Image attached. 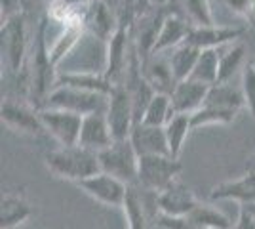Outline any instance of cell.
I'll list each match as a JSON object with an SVG mask.
<instances>
[{"instance_id":"6da1fadb","label":"cell","mask_w":255,"mask_h":229,"mask_svg":"<svg viewBox=\"0 0 255 229\" xmlns=\"http://www.w3.org/2000/svg\"><path fill=\"white\" fill-rule=\"evenodd\" d=\"M46 168L55 178L67 182H82L90 176L101 172L99 153L90 151L82 145H59L57 149L50 151L44 157Z\"/></svg>"},{"instance_id":"7a4b0ae2","label":"cell","mask_w":255,"mask_h":229,"mask_svg":"<svg viewBox=\"0 0 255 229\" xmlns=\"http://www.w3.org/2000/svg\"><path fill=\"white\" fill-rule=\"evenodd\" d=\"M57 67L52 61L50 55V44L46 42V19L40 21V27L36 31V40L32 48L31 57V76H32V96L40 101V107L57 84Z\"/></svg>"},{"instance_id":"3957f363","label":"cell","mask_w":255,"mask_h":229,"mask_svg":"<svg viewBox=\"0 0 255 229\" xmlns=\"http://www.w3.org/2000/svg\"><path fill=\"white\" fill-rule=\"evenodd\" d=\"M107 105H109V96L96 94V92H86V90H78L73 86L55 84V88L48 94L42 107L69 111V113H76L80 117H86V115H94V113H105Z\"/></svg>"},{"instance_id":"277c9868","label":"cell","mask_w":255,"mask_h":229,"mask_svg":"<svg viewBox=\"0 0 255 229\" xmlns=\"http://www.w3.org/2000/svg\"><path fill=\"white\" fill-rule=\"evenodd\" d=\"M101 172L115 176L126 186H135L139 174V155L133 143L128 140H115L107 149L99 153Z\"/></svg>"},{"instance_id":"5b68a950","label":"cell","mask_w":255,"mask_h":229,"mask_svg":"<svg viewBox=\"0 0 255 229\" xmlns=\"http://www.w3.org/2000/svg\"><path fill=\"white\" fill-rule=\"evenodd\" d=\"M183 170L179 159L171 155H147L139 157V174L137 186L158 195L175 180H179Z\"/></svg>"},{"instance_id":"8992f818","label":"cell","mask_w":255,"mask_h":229,"mask_svg":"<svg viewBox=\"0 0 255 229\" xmlns=\"http://www.w3.org/2000/svg\"><path fill=\"white\" fill-rule=\"evenodd\" d=\"M2 59L11 73H19L27 57V25L25 15L15 11L2 23Z\"/></svg>"},{"instance_id":"52a82bcc","label":"cell","mask_w":255,"mask_h":229,"mask_svg":"<svg viewBox=\"0 0 255 229\" xmlns=\"http://www.w3.org/2000/svg\"><path fill=\"white\" fill-rule=\"evenodd\" d=\"M107 120L113 132L115 140H128L133 124L137 122L135 119V105L131 92L128 90L126 84H117L115 90L109 96V105H107Z\"/></svg>"},{"instance_id":"ba28073f","label":"cell","mask_w":255,"mask_h":229,"mask_svg":"<svg viewBox=\"0 0 255 229\" xmlns=\"http://www.w3.org/2000/svg\"><path fill=\"white\" fill-rule=\"evenodd\" d=\"M133 42L131 29L128 27H118L117 33L107 40V69L105 75L113 80V84H122L131 59L135 55V46L131 48L129 44Z\"/></svg>"},{"instance_id":"9c48e42d","label":"cell","mask_w":255,"mask_h":229,"mask_svg":"<svg viewBox=\"0 0 255 229\" xmlns=\"http://www.w3.org/2000/svg\"><path fill=\"white\" fill-rule=\"evenodd\" d=\"M76 186L80 187L88 197L96 199L97 203L113 208L124 207L128 193L131 189L124 182H120L118 178L107 174V172H97V174L90 176V178H86L82 182H78Z\"/></svg>"},{"instance_id":"30bf717a","label":"cell","mask_w":255,"mask_h":229,"mask_svg":"<svg viewBox=\"0 0 255 229\" xmlns=\"http://www.w3.org/2000/svg\"><path fill=\"white\" fill-rule=\"evenodd\" d=\"M40 119H42L46 134H50L59 145H76L78 143L84 117H80L76 113H69V111L42 107Z\"/></svg>"},{"instance_id":"8fae6325","label":"cell","mask_w":255,"mask_h":229,"mask_svg":"<svg viewBox=\"0 0 255 229\" xmlns=\"http://www.w3.org/2000/svg\"><path fill=\"white\" fill-rule=\"evenodd\" d=\"M0 117L6 126H10L19 134H27V136L46 134L42 119H40V107H31L29 103H23V101L6 99L2 101Z\"/></svg>"},{"instance_id":"7c38bea8","label":"cell","mask_w":255,"mask_h":229,"mask_svg":"<svg viewBox=\"0 0 255 229\" xmlns=\"http://www.w3.org/2000/svg\"><path fill=\"white\" fill-rule=\"evenodd\" d=\"M196 205H198V199L179 180H175L171 186L156 195V207L160 214L164 216H175V218L189 216Z\"/></svg>"},{"instance_id":"4fadbf2b","label":"cell","mask_w":255,"mask_h":229,"mask_svg":"<svg viewBox=\"0 0 255 229\" xmlns=\"http://www.w3.org/2000/svg\"><path fill=\"white\" fill-rule=\"evenodd\" d=\"M244 34V29L240 27H227V25H206V27H192L187 42L200 50H219L227 44L238 42Z\"/></svg>"},{"instance_id":"5bb4252c","label":"cell","mask_w":255,"mask_h":229,"mask_svg":"<svg viewBox=\"0 0 255 229\" xmlns=\"http://www.w3.org/2000/svg\"><path fill=\"white\" fill-rule=\"evenodd\" d=\"M129 142L133 143L139 157L170 155L164 126H152V124H145V122H135L133 128H131V134H129Z\"/></svg>"},{"instance_id":"9a60e30c","label":"cell","mask_w":255,"mask_h":229,"mask_svg":"<svg viewBox=\"0 0 255 229\" xmlns=\"http://www.w3.org/2000/svg\"><path fill=\"white\" fill-rule=\"evenodd\" d=\"M208 92H210V86L198 80H192V78L179 80L170 94L173 111L183 115H194L206 103Z\"/></svg>"},{"instance_id":"2e32d148","label":"cell","mask_w":255,"mask_h":229,"mask_svg":"<svg viewBox=\"0 0 255 229\" xmlns=\"http://www.w3.org/2000/svg\"><path fill=\"white\" fill-rule=\"evenodd\" d=\"M113 142H115V138H113V132H111V126H109V120H107L105 113L86 115L84 119H82L78 145H82V147L90 149V151L101 153Z\"/></svg>"},{"instance_id":"e0dca14e","label":"cell","mask_w":255,"mask_h":229,"mask_svg":"<svg viewBox=\"0 0 255 229\" xmlns=\"http://www.w3.org/2000/svg\"><path fill=\"white\" fill-rule=\"evenodd\" d=\"M212 201H234L238 205H254L255 203V172L248 170L236 180L221 182L210 193Z\"/></svg>"},{"instance_id":"ac0fdd59","label":"cell","mask_w":255,"mask_h":229,"mask_svg":"<svg viewBox=\"0 0 255 229\" xmlns=\"http://www.w3.org/2000/svg\"><path fill=\"white\" fill-rule=\"evenodd\" d=\"M192 31V25L185 17H181L179 13L175 11H168L166 19L160 27L158 38L154 42V48H152V55L154 54H166L173 48H177L179 44L187 42L189 34Z\"/></svg>"},{"instance_id":"d6986e66","label":"cell","mask_w":255,"mask_h":229,"mask_svg":"<svg viewBox=\"0 0 255 229\" xmlns=\"http://www.w3.org/2000/svg\"><path fill=\"white\" fill-rule=\"evenodd\" d=\"M118 27L120 25H118L117 13L111 10L103 0H94L88 6L84 17V29L90 34H94V36L107 42L113 34L117 33Z\"/></svg>"},{"instance_id":"ffe728a7","label":"cell","mask_w":255,"mask_h":229,"mask_svg":"<svg viewBox=\"0 0 255 229\" xmlns=\"http://www.w3.org/2000/svg\"><path fill=\"white\" fill-rule=\"evenodd\" d=\"M141 71L156 92L171 94V90L177 84L175 76L171 73L168 57H162V54H154L147 57L145 61H141Z\"/></svg>"},{"instance_id":"44dd1931","label":"cell","mask_w":255,"mask_h":229,"mask_svg":"<svg viewBox=\"0 0 255 229\" xmlns=\"http://www.w3.org/2000/svg\"><path fill=\"white\" fill-rule=\"evenodd\" d=\"M32 214L29 201L17 193H6L0 208V229H17Z\"/></svg>"},{"instance_id":"7402d4cb","label":"cell","mask_w":255,"mask_h":229,"mask_svg":"<svg viewBox=\"0 0 255 229\" xmlns=\"http://www.w3.org/2000/svg\"><path fill=\"white\" fill-rule=\"evenodd\" d=\"M206 105H213V107H221V109L238 111L246 107L244 94L242 88L233 86L231 82H217L210 86L208 98H206Z\"/></svg>"},{"instance_id":"603a6c76","label":"cell","mask_w":255,"mask_h":229,"mask_svg":"<svg viewBox=\"0 0 255 229\" xmlns=\"http://www.w3.org/2000/svg\"><path fill=\"white\" fill-rule=\"evenodd\" d=\"M200 48L192 46L191 42H183L177 48L171 50V54L168 55V61H170L171 73L175 76V80H185L192 75V69L198 61V55H200Z\"/></svg>"},{"instance_id":"cb8c5ba5","label":"cell","mask_w":255,"mask_h":229,"mask_svg":"<svg viewBox=\"0 0 255 229\" xmlns=\"http://www.w3.org/2000/svg\"><path fill=\"white\" fill-rule=\"evenodd\" d=\"M166 130V138H168V147H170V155L179 159L181 151H183V145L187 142L189 134L192 128V119L191 115H183V113H175L170 119V122L164 126Z\"/></svg>"},{"instance_id":"d4e9b609","label":"cell","mask_w":255,"mask_h":229,"mask_svg":"<svg viewBox=\"0 0 255 229\" xmlns=\"http://www.w3.org/2000/svg\"><path fill=\"white\" fill-rule=\"evenodd\" d=\"M244 57L246 48L240 40L219 48V82H231V78L244 65Z\"/></svg>"},{"instance_id":"484cf974","label":"cell","mask_w":255,"mask_h":229,"mask_svg":"<svg viewBox=\"0 0 255 229\" xmlns=\"http://www.w3.org/2000/svg\"><path fill=\"white\" fill-rule=\"evenodd\" d=\"M173 115H175V111L171 105L170 94L156 92L149 101V105L143 111L141 120H137V122H145V124H152V126H166Z\"/></svg>"},{"instance_id":"4316f807","label":"cell","mask_w":255,"mask_h":229,"mask_svg":"<svg viewBox=\"0 0 255 229\" xmlns=\"http://www.w3.org/2000/svg\"><path fill=\"white\" fill-rule=\"evenodd\" d=\"M187 218L202 229H233L234 226L217 207H212L208 203H200V201L192 208V212Z\"/></svg>"},{"instance_id":"83f0119b","label":"cell","mask_w":255,"mask_h":229,"mask_svg":"<svg viewBox=\"0 0 255 229\" xmlns=\"http://www.w3.org/2000/svg\"><path fill=\"white\" fill-rule=\"evenodd\" d=\"M177 6L179 10H175V13L185 17L192 27H206L215 23L210 0H177Z\"/></svg>"},{"instance_id":"f1b7e54d","label":"cell","mask_w":255,"mask_h":229,"mask_svg":"<svg viewBox=\"0 0 255 229\" xmlns=\"http://www.w3.org/2000/svg\"><path fill=\"white\" fill-rule=\"evenodd\" d=\"M189 78L198 80L206 86L217 84L219 82V50H202Z\"/></svg>"},{"instance_id":"f546056e","label":"cell","mask_w":255,"mask_h":229,"mask_svg":"<svg viewBox=\"0 0 255 229\" xmlns=\"http://www.w3.org/2000/svg\"><path fill=\"white\" fill-rule=\"evenodd\" d=\"M236 111L221 109V107H213V105H206L204 103L200 109L194 115H191L192 119V128H200V126H210V124H231L236 119Z\"/></svg>"},{"instance_id":"4dcf8cb0","label":"cell","mask_w":255,"mask_h":229,"mask_svg":"<svg viewBox=\"0 0 255 229\" xmlns=\"http://www.w3.org/2000/svg\"><path fill=\"white\" fill-rule=\"evenodd\" d=\"M124 214L128 220V229H147V216H145V210L143 205L139 201V197L133 193V189H129L128 199L124 203Z\"/></svg>"},{"instance_id":"1f68e13d","label":"cell","mask_w":255,"mask_h":229,"mask_svg":"<svg viewBox=\"0 0 255 229\" xmlns=\"http://www.w3.org/2000/svg\"><path fill=\"white\" fill-rule=\"evenodd\" d=\"M240 88H242V94H244L246 107L250 111V115L255 119V63H250L242 69Z\"/></svg>"},{"instance_id":"d6a6232c","label":"cell","mask_w":255,"mask_h":229,"mask_svg":"<svg viewBox=\"0 0 255 229\" xmlns=\"http://www.w3.org/2000/svg\"><path fill=\"white\" fill-rule=\"evenodd\" d=\"M156 224H158V228H162V229H202V228H198L194 222H191L187 216L175 218V216H164V214H160Z\"/></svg>"},{"instance_id":"836d02e7","label":"cell","mask_w":255,"mask_h":229,"mask_svg":"<svg viewBox=\"0 0 255 229\" xmlns=\"http://www.w3.org/2000/svg\"><path fill=\"white\" fill-rule=\"evenodd\" d=\"M233 229H255L254 214L246 207H240V210H238V220L234 222Z\"/></svg>"},{"instance_id":"e575fe53","label":"cell","mask_w":255,"mask_h":229,"mask_svg":"<svg viewBox=\"0 0 255 229\" xmlns=\"http://www.w3.org/2000/svg\"><path fill=\"white\" fill-rule=\"evenodd\" d=\"M225 4L234 11V13H238V15H242L248 19V13H250V4H252V0H223Z\"/></svg>"},{"instance_id":"d590c367","label":"cell","mask_w":255,"mask_h":229,"mask_svg":"<svg viewBox=\"0 0 255 229\" xmlns=\"http://www.w3.org/2000/svg\"><path fill=\"white\" fill-rule=\"evenodd\" d=\"M248 21L255 25V0H252V4H250V13H248Z\"/></svg>"},{"instance_id":"8d00e7d4","label":"cell","mask_w":255,"mask_h":229,"mask_svg":"<svg viewBox=\"0 0 255 229\" xmlns=\"http://www.w3.org/2000/svg\"><path fill=\"white\" fill-rule=\"evenodd\" d=\"M152 2V6H166L170 0H150Z\"/></svg>"},{"instance_id":"74e56055","label":"cell","mask_w":255,"mask_h":229,"mask_svg":"<svg viewBox=\"0 0 255 229\" xmlns=\"http://www.w3.org/2000/svg\"><path fill=\"white\" fill-rule=\"evenodd\" d=\"M248 170H254V172H255V157L252 159V163L248 164Z\"/></svg>"}]
</instances>
